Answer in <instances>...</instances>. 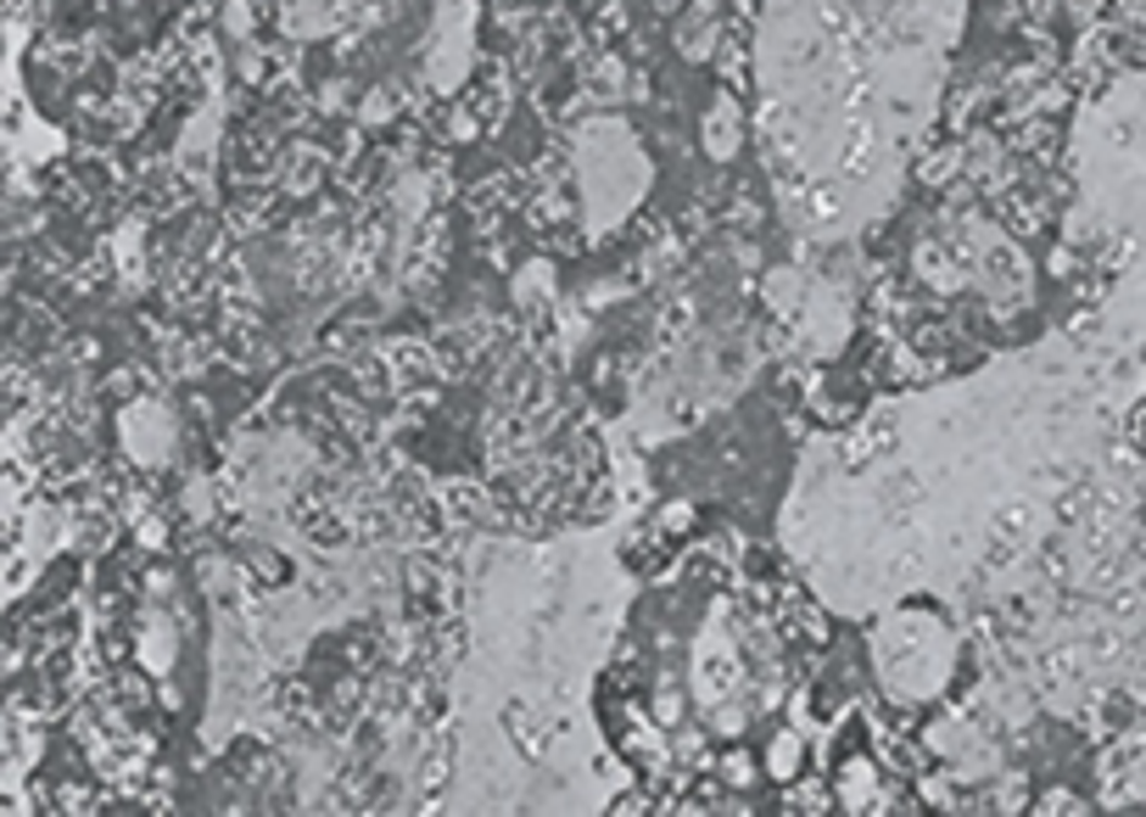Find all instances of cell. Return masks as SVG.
Returning <instances> with one entry per match:
<instances>
[{
	"label": "cell",
	"mask_w": 1146,
	"mask_h": 817,
	"mask_svg": "<svg viewBox=\"0 0 1146 817\" xmlns=\"http://www.w3.org/2000/svg\"><path fill=\"white\" fill-rule=\"evenodd\" d=\"M795 756H800V739H795V733H783V739L772 744V773H777V778H789V773L800 767Z\"/></svg>",
	"instance_id": "6da1fadb"
}]
</instances>
